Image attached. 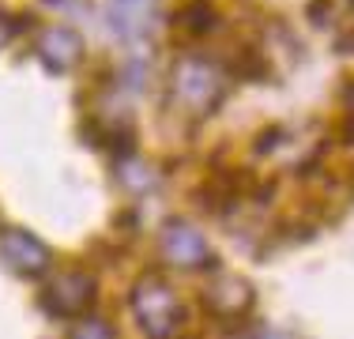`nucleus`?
Returning <instances> with one entry per match:
<instances>
[{"mask_svg":"<svg viewBox=\"0 0 354 339\" xmlns=\"http://www.w3.org/2000/svg\"><path fill=\"white\" fill-rule=\"evenodd\" d=\"M132 317H136L140 332L147 339H174L185 324V302L181 294L170 286V279L151 271V275H140L136 286L129 294Z\"/></svg>","mask_w":354,"mask_h":339,"instance_id":"2","label":"nucleus"},{"mask_svg":"<svg viewBox=\"0 0 354 339\" xmlns=\"http://www.w3.org/2000/svg\"><path fill=\"white\" fill-rule=\"evenodd\" d=\"M249 339H294V336H283V332H272V328H260V332H252Z\"/></svg>","mask_w":354,"mask_h":339,"instance_id":"12","label":"nucleus"},{"mask_svg":"<svg viewBox=\"0 0 354 339\" xmlns=\"http://www.w3.org/2000/svg\"><path fill=\"white\" fill-rule=\"evenodd\" d=\"M226 91H230V75L223 64L207 61L200 53L177 57L170 68V106L185 121H204L223 106Z\"/></svg>","mask_w":354,"mask_h":339,"instance_id":"1","label":"nucleus"},{"mask_svg":"<svg viewBox=\"0 0 354 339\" xmlns=\"http://www.w3.org/2000/svg\"><path fill=\"white\" fill-rule=\"evenodd\" d=\"M68 339H117V328L109 324L106 317H80V320H72V332Z\"/></svg>","mask_w":354,"mask_h":339,"instance_id":"10","label":"nucleus"},{"mask_svg":"<svg viewBox=\"0 0 354 339\" xmlns=\"http://www.w3.org/2000/svg\"><path fill=\"white\" fill-rule=\"evenodd\" d=\"M19 23H23L19 15H12V12H4V8H0V53H4L15 38H19V30H23Z\"/></svg>","mask_w":354,"mask_h":339,"instance_id":"11","label":"nucleus"},{"mask_svg":"<svg viewBox=\"0 0 354 339\" xmlns=\"http://www.w3.org/2000/svg\"><path fill=\"white\" fill-rule=\"evenodd\" d=\"M215 23H218V15L207 0H189V4L174 15V34L181 42H200L215 30Z\"/></svg>","mask_w":354,"mask_h":339,"instance_id":"9","label":"nucleus"},{"mask_svg":"<svg viewBox=\"0 0 354 339\" xmlns=\"http://www.w3.org/2000/svg\"><path fill=\"white\" fill-rule=\"evenodd\" d=\"M158 253L177 271H215L218 268L212 241L189 219H166L162 230H158Z\"/></svg>","mask_w":354,"mask_h":339,"instance_id":"3","label":"nucleus"},{"mask_svg":"<svg viewBox=\"0 0 354 339\" xmlns=\"http://www.w3.org/2000/svg\"><path fill=\"white\" fill-rule=\"evenodd\" d=\"M95 294H98V283H95L91 271L64 268L46 283V291H41V309L57 320H80L95 309Z\"/></svg>","mask_w":354,"mask_h":339,"instance_id":"4","label":"nucleus"},{"mask_svg":"<svg viewBox=\"0 0 354 339\" xmlns=\"http://www.w3.org/2000/svg\"><path fill=\"white\" fill-rule=\"evenodd\" d=\"M151 23H155V0H106V27L117 42L147 38Z\"/></svg>","mask_w":354,"mask_h":339,"instance_id":"8","label":"nucleus"},{"mask_svg":"<svg viewBox=\"0 0 354 339\" xmlns=\"http://www.w3.org/2000/svg\"><path fill=\"white\" fill-rule=\"evenodd\" d=\"M200 302H204V309L212 313L215 320L234 324V320H245L252 313V305H257V291H252V283L245 275H234V271H218L215 268V275H212V283L204 286Z\"/></svg>","mask_w":354,"mask_h":339,"instance_id":"6","label":"nucleus"},{"mask_svg":"<svg viewBox=\"0 0 354 339\" xmlns=\"http://www.w3.org/2000/svg\"><path fill=\"white\" fill-rule=\"evenodd\" d=\"M0 260L19 279H41L53 271V249L23 226H0Z\"/></svg>","mask_w":354,"mask_h":339,"instance_id":"5","label":"nucleus"},{"mask_svg":"<svg viewBox=\"0 0 354 339\" xmlns=\"http://www.w3.org/2000/svg\"><path fill=\"white\" fill-rule=\"evenodd\" d=\"M35 57L46 72L53 75H68L72 68L83 64V38L80 30L64 27V23H46L35 34Z\"/></svg>","mask_w":354,"mask_h":339,"instance_id":"7","label":"nucleus"}]
</instances>
